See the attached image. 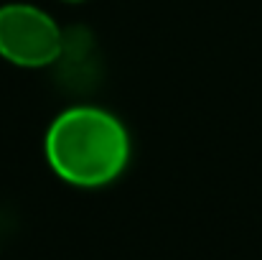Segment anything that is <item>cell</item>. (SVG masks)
Masks as SVG:
<instances>
[{"label": "cell", "mask_w": 262, "mask_h": 260, "mask_svg": "<svg viewBox=\"0 0 262 260\" xmlns=\"http://www.w3.org/2000/svg\"><path fill=\"white\" fill-rule=\"evenodd\" d=\"M43 151L61 181L79 189H99L127 169L130 135L112 112L77 105L49 125Z\"/></svg>", "instance_id": "6da1fadb"}, {"label": "cell", "mask_w": 262, "mask_h": 260, "mask_svg": "<svg viewBox=\"0 0 262 260\" xmlns=\"http://www.w3.org/2000/svg\"><path fill=\"white\" fill-rule=\"evenodd\" d=\"M64 44V31L51 15L26 3L0 8V56L15 67H51Z\"/></svg>", "instance_id": "7a4b0ae2"}, {"label": "cell", "mask_w": 262, "mask_h": 260, "mask_svg": "<svg viewBox=\"0 0 262 260\" xmlns=\"http://www.w3.org/2000/svg\"><path fill=\"white\" fill-rule=\"evenodd\" d=\"M54 67V82L67 94H92L102 77L104 62L97 49V38L87 26H69L64 31V44Z\"/></svg>", "instance_id": "3957f363"}, {"label": "cell", "mask_w": 262, "mask_h": 260, "mask_svg": "<svg viewBox=\"0 0 262 260\" xmlns=\"http://www.w3.org/2000/svg\"><path fill=\"white\" fill-rule=\"evenodd\" d=\"M61 3H69V5H79V3H87V0H61Z\"/></svg>", "instance_id": "277c9868"}]
</instances>
